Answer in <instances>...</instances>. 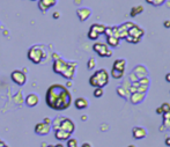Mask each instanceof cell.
Returning <instances> with one entry per match:
<instances>
[{
    "instance_id": "37",
    "label": "cell",
    "mask_w": 170,
    "mask_h": 147,
    "mask_svg": "<svg viewBox=\"0 0 170 147\" xmlns=\"http://www.w3.org/2000/svg\"><path fill=\"white\" fill-rule=\"evenodd\" d=\"M5 145H6V144H5L3 141H1V140H0V147H3Z\"/></svg>"
},
{
    "instance_id": "28",
    "label": "cell",
    "mask_w": 170,
    "mask_h": 147,
    "mask_svg": "<svg viewBox=\"0 0 170 147\" xmlns=\"http://www.w3.org/2000/svg\"><path fill=\"white\" fill-rule=\"evenodd\" d=\"M160 108L162 109L163 114H166V112H169V111H170V104H169V103H163V104H162V107H160Z\"/></svg>"
},
{
    "instance_id": "26",
    "label": "cell",
    "mask_w": 170,
    "mask_h": 147,
    "mask_svg": "<svg viewBox=\"0 0 170 147\" xmlns=\"http://www.w3.org/2000/svg\"><path fill=\"white\" fill-rule=\"evenodd\" d=\"M67 147H79L78 146V140L74 138H70L67 140Z\"/></svg>"
},
{
    "instance_id": "18",
    "label": "cell",
    "mask_w": 170,
    "mask_h": 147,
    "mask_svg": "<svg viewBox=\"0 0 170 147\" xmlns=\"http://www.w3.org/2000/svg\"><path fill=\"white\" fill-rule=\"evenodd\" d=\"M105 28H106V27H105L104 24H101V23H94V24H91L90 30H93V31L97 32L98 35H102V34H104Z\"/></svg>"
},
{
    "instance_id": "3",
    "label": "cell",
    "mask_w": 170,
    "mask_h": 147,
    "mask_svg": "<svg viewBox=\"0 0 170 147\" xmlns=\"http://www.w3.org/2000/svg\"><path fill=\"white\" fill-rule=\"evenodd\" d=\"M109 84V74L105 68H101L89 78V85L95 88H103Z\"/></svg>"
},
{
    "instance_id": "9",
    "label": "cell",
    "mask_w": 170,
    "mask_h": 147,
    "mask_svg": "<svg viewBox=\"0 0 170 147\" xmlns=\"http://www.w3.org/2000/svg\"><path fill=\"white\" fill-rule=\"evenodd\" d=\"M144 34H145V30H144L142 28H140L139 26L134 24V26H133V27L129 30V35H127V36H130V37H133V38H135V39L141 41V37L144 36Z\"/></svg>"
},
{
    "instance_id": "13",
    "label": "cell",
    "mask_w": 170,
    "mask_h": 147,
    "mask_svg": "<svg viewBox=\"0 0 170 147\" xmlns=\"http://www.w3.org/2000/svg\"><path fill=\"white\" fill-rule=\"evenodd\" d=\"M90 14H91V10L89 8H87V7H82V8L77 9V15H78V17H79V20L81 22L86 21L90 16Z\"/></svg>"
},
{
    "instance_id": "25",
    "label": "cell",
    "mask_w": 170,
    "mask_h": 147,
    "mask_svg": "<svg viewBox=\"0 0 170 147\" xmlns=\"http://www.w3.org/2000/svg\"><path fill=\"white\" fill-rule=\"evenodd\" d=\"M95 66H96V60H95L94 58H89L88 64H87L88 70H94V68H95Z\"/></svg>"
},
{
    "instance_id": "8",
    "label": "cell",
    "mask_w": 170,
    "mask_h": 147,
    "mask_svg": "<svg viewBox=\"0 0 170 147\" xmlns=\"http://www.w3.org/2000/svg\"><path fill=\"white\" fill-rule=\"evenodd\" d=\"M50 131H51V126L43 123V122L37 123L35 125V133L38 135V136H46V135L50 133Z\"/></svg>"
},
{
    "instance_id": "31",
    "label": "cell",
    "mask_w": 170,
    "mask_h": 147,
    "mask_svg": "<svg viewBox=\"0 0 170 147\" xmlns=\"http://www.w3.org/2000/svg\"><path fill=\"white\" fill-rule=\"evenodd\" d=\"M163 26H164L166 28H170V21L169 20H166V21L163 22Z\"/></svg>"
},
{
    "instance_id": "21",
    "label": "cell",
    "mask_w": 170,
    "mask_h": 147,
    "mask_svg": "<svg viewBox=\"0 0 170 147\" xmlns=\"http://www.w3.org/2000/svg\"><path fill=\"white\" fill-rule=\"evenodd\" d=\"M64 117H65V116H58V117H56L55 121L51 123V124H52V129H53L55 131L59 130V128H60V123H62V121L64 119Z\"/></svg>"
},
{
    "instance_id": "39",
    "label": "cell",
    "mask_w": 170,
    "mask_h": 147,
    "mask_svg": "<svg viewBox=\"0 0 170 147\" xmlns=\"http://www.w3.org/2000/svg\"><path fill=\"white\" fill-rule=\"evenodd\" d=\"M81 119H82V121H86V119H87V116H82Z\"/></svg>"
},
{
    "instance_id": "12",
    "label": "cell",
    "mask_w": 170,
    "mask_h": 147,
    "mask_svg": "<svg viewBox=\"0 0 170 147\" xmlns=\"http://www.w3.org/2000/svg\"><path fill=\"white\" fill-rule=\"evenodd\" d=\"M132 136H133L134 139L140 140V139H144L147 136V131L142 126H134L133 130H132Z\"/></svg>"
},
{
    "instance_id": "7",
    "label": "cell",
    "mask_w": 170,
    "mask_h": 147,
    "mask_svg": "<svg viewBox=\"0 0 170 147\" xmlns=\"http://www.w3.org/2000/svg\"><path fill=\"white\" fill-rule=\"evenodd\" d=\"M59 130H63V131H65V132L72 135V133L75 131V124H74V122H73L72 119H70V118H67V117H64V119H63L62 123H60Z\"/></svg>"
},
{
    "instance_id": "41",
    "label": "cell",
    "mask_w": 170,
    "mask_h": 147,
    "mask_svg": "<svg viewBox=\"0 0 170 147\" xmlns=\"http://www.w3.org/2000/svg\"><path fill=\"white\" fill-rule=\"evenodd\" d=\"M48 147H55V145H48Z\"/></svg>"
},
{
    "instance_id": "16",
    "label": "cell",
    "mask_w": 170,
    "mask_h": 147,
    "mask_svg": "<svg viewBox=\"0 0 170 147\" xmlns=\"http://www.w3.org/2000/svg\"><path fill=\"white\" fill-rule=\"evenodd\" d=\"M112 68H113V70L122 71V72H125V68H126V60H125V59H116V60L113 61Z\"/></svg>"
},
{
    "instance_id": "1",
    "label": "cell",
    "mask_w": 170,
    "mask_h": 147,
    "mask_svg": "<svg viewBox=\"0 0 170 147\" xmlns=\"http://www.w3.org/2000/svg\"><path fill=\"white\" fill-rule=\"evenodd\" d=\"M45 103L52 110H66L72 103V95L65 86L51 85L45 94Z\"/></svg>"
},
{
    "instance_id": "19",
    "label": "cell",
    "mask_w": 170,
    "mask_h": 147,
    "mask_svg": "<svg viewBox=\"0 0 170 147\" xmlns=\"http://www.w3.org/2000/svg\"><path fill=\"white\" fill-rule=\"evenodd\" d=\"M106 43L109 46H112V48H116L119 45V38L115 37V36H109L106 37Z\"/></svg>"
},
{
    "instance_id": "14",
    "label": "cell",
    "mask_w": 170,
    "mask_h": 147,
    "mask_svg": "<svg viewBox=\"0 0 170 147\" xmlns=\"http://www.w3.org/2000/svg\"><path fill=\"white\" fill-rule=\"evenodd\" d=\"M145 96H146V93H132L130 100L133 104H139L142 102V100H145Z\"/></svg>"
},
{
    "instance_id": "30",
    "label": "cell",
    "mask_w": 170,
    "mask_h": 147,
    "mask_svg": "<svg viewBox=\"0 0 170 147\" xmlns=\"http://www.w3.org/2000/svg\"><path fill=\"white\" fill-rule=\"evenodd\" d=\"M43 123H45V124H48V125H50L51 123H52V121L49 118V117H45L44 118V121H43Z\"/></svg>"
},
{
    "instance_id": "29",
    "label": "cell",
    "mask_w": 170,
    "mask_h": 147,
    "mask_svg": "<svg viewBox=\"0 0 170 147\" xmlns=\"http://www.w3.org/2000/svg\"><path fill=\"white\" fill-rule=\"evenodd\" d=\"M127 42H130V43H133V44H138L140 41L139 39H135V38H133V37H130V36H127L126 38H125Z\"/></svg>"
},
{
    "instance_id": "2",
    "label": "cell",
    "mask_w": 170,
    "mask_h": 147,
    "mask_svg": "<svg viewBox=\"0 0 170 147\" xmlns=\"http://www.w3.org/2000/svg\"><path fill=\"white\" fill-rule=\"evenodd\" d=\"M53 72L57 73V74H60L62 77L71 80L73 79L74 77V73H75V68H77V63L75 61H65L64 59L62 58H58L53 61Z\"/></svg>"
},
{
    "instance_id": "42",
    "label": "cell",
    "mask_w": 170,
    "mask_h": 147,
    "mask_svg": "<svg viewBox=\"0 0 170 147\" xmlns=\"http://www.w3.org/2000/svg\"><path fill=\"white\" fill-rule=\"evenodd\" d=\"M129 147H135V146H134V145H130Z\"/></svg>"
},
{
    "instance_id": "15",
    "label": "cell",
    "mask_w": 170,
    "mask_h": 147,
    "mask_svg": "<svg viewBox=\"0 0 170 147\" xmlns=\"http://www.w3.org/2000/svg\"><path fill=\"white\" fill-rule=\"evenodd\" d=\"M74 106H75V108L78 110H84V109H86L89 106V102L87 101V99H85V97H78L75 100V102H74Z\"/></svg>"
},
{
    "instance_id": "35",
    "label": "cell",
    "mask_w": 170,
    "mask_h": 147,
    "mask_svg": "<svg viewBox=\"0 0 170 147\" xmlns=\"http://www.w3.org/2000/svg\"><path fill=\"white\" fill-rule=\"evenodd\" d=\"M81 147H91V145H90L89 143H84V144H82V146H81Z\"/></svg>"
},
{
    "instance_id": "11",
    "label": "cell",
    "mask_w": 170,
    "mask_h": 147,
    "mask_svg": "<svg viewBox=\"0 0 170 147\" xmlns=\"http://www.w3.org/2000/svg\"><path fill=\"white\" fill-rule=\"evenodd\" d=\"M24 101H26V104H27L29 108H34V107H36V106L39 103V97H38L37 94L31 93V94L27 95V97H26Z\"/></svg>"
},
{
    "instance_id": "23",
    "label": "cell",
    "mask_w": 170,
    "mask_h": 147,
    "mask_svg": "<svg viewBox=\"0 0 170 147\" xmlns=\"http://www.w3.org/2000/svg\"><path fill=\"white\" fill-rule=\"evenodd\" d=\"M149 5H153V6H155V7H159V6H161V5H163L167 0H146Z\"/></svg>"
},
{
    "instance_id": "44",
    "label": "cell",
    "mask_w": 170,
    "mask_h": 147,
    "mask_svg": "<svg viewBox=\"0 0 170 147\" xmlns=\"http://www.w3.org/2000/svg\"><path fill=\"white\" fill-rule=\"evenodd\" d=\"M31 1H37V0H31Z\"/></svg>"
},
{
    "instance_id": "32",
    "label": "cell",
    "mask_w": 170,
    "mask_h": 147,
    "mask_svg": "<svg viewBox=\"0 0 170 147\" xmlns=\"http://www.w3.org/2000/svg\"><path fill=\"white\" fill-rule=\"evenodd\" d=\"M164 144H166V146L170 147V137H167V138H166V140H164Z\"/></svg>"
},
{
    "instance_id": "22",
    "label": "cell",
    "mask_w": 170,
    "mask_h": 147,
    "mask_svg": "<svg viewBox=\"0 0 170 147\" xmlns=\"http://www.w3.org/2000/svg\"><path fill=\"white\" fill-rule=\"evenodd\" d=\"M111 75H112V78H115V79H120V78L124 75V72L118 71V70H113V68H112V71H111Z\"/></svg>"
},
{
    "instance_id": "24",
    "label": "cell",
    "mask_w": 170,
    "mask_h": 147,
    "mask_svg": "<svg viewBox=\"0 0 170 147\" xmlns=\"http://www.w3.org/2000/svg\"><path fill=\"white\" fill-rule=\"evenodd\" d=\"M98 37H100V35H98L97 32H95V31H93V30L89 29V31H88V38H89V39L95 41V39H97Z\"/></svg>"
},
{
    "instance_id": "17",
    "label": "cell",
    "mask_w": 170,
    "mask_h": 147,
    "mask_svg": "<svg viewBox=\"0 0 170 147\" xmlns=\"http://www.w3.org/2000/svg\"><path fill=\"white\" fill-rule=\"evenodd\" d=\"M55 137H56V139H58L60 141H64V140H68L71 135L63 131V130H57V131H55Z\"/></svg>"
},
{
    "instance_id": "20",
    "label": "cell",
    "mask_w": 170,
    "mask_h": 147,
    "mask_svg": "<svg viewBox=\"0 0 170 147\" xmlns=\"http://www.w3.org/2000/svg\"><path fill=\"white\" fill-rule=\"evenodd\" d=\"M142 12H144V7H142L141 5H139V6H137V7H132V9H131V12H130V15H131L132 17H135L137 15L141 14Z\"/></svg>"
},
{
    "instance_id": "36",
    "label": "cell",
    "mask_w": 170,
    "mask_h": 147,
    "mask_svg": "<svg viewBox=\"0 0 170 147\" xmlns=\"http://www.w3.org/2000/svg\"><path fill=\"white\" fill-rule=\"evenodd\" d=\"M156 112H158V114H162V115H163V111H162V109H161V108H158Z\"/></svg>"
},
{
    "instance_id": "43",
    "label": "cell",
    "mask_w": 170,
    "mask_h": 147,
    "mask_svg": "<svg viewBox=\"0 0 170 147\" xmlns=\"http://www.w3.org/2000/svg\"><path fill=\"white\" fill-rule=\"evenodd\" d=\"M3 147H8V146H7V145H5V146H3Z\"/></svg>"
},
{
    "instance_id": "27",
    "label": "cell",
    "mask_w": 170,
    "mask_h": 147,
    "mask_svg": "<svg viewBox=\"0 0 170 147\" xmlns=\"http://www.w3.org/2000/svg\"><path fill=\"white\" fill-rule=\"evenodd\" d=\"M103 94H104L103 88H95V90H94V96L95 97H102Z\"/></svg>"
},
{
    "instance_id": "5",
    "label": "cell",
    "mask_w": 170,
    "mask_h": 147,
    "mask_svg": "<svg viewBox=\"0 0 170 147\" xmlns=\"http://www.w3.org/2000/svg\"><path fill=\"white\" fill-rule=\"evenodd\" d=\"M93 50L100 57H111L112 56V51L109 49L108 44H104V43H95L93 45Z\"/></svg>"
},
{
    "instance_id": "40",
    "label": "cell",
    "mask_w": 170,
    "mask_h": 147,
    "mask_svg": "<svg viewBox=\"0 0 170 147\" xmlns=\"http://www.w3.org/2000/svg\"><path fill=\"white\" fill-rule=\"evenodd\" d=\"M75 2H77V3H79V2H81V0H77Z\"/></svg>"
},
{
    "instance_id": "10",
    "label": "cell",
    "mask_w": 170,
    "mask_h": 147,
    "mask_svg": "<svg viewBox=\"0 0 170 147\" xmlns=\"http://www.w3.org/2000/svg\"><path fill=\"white\" fill-rule=\"evenodd\" d=\"M57 3V0H38V8L41 12L45 13L49 8L53 7Z\"/></svg>"
},
{
    "instance_id": "38",
    "label": "cell",
    "mask_w": 170,
    "mask_h": 147,
    "mask_svg": "<svg viewBox=\"0 0 170 147\" xmlns=\"http://www.w3.org/2000/svg\"><path fill=\"white\" fill-rule=\"evenodd\" d=\"M55 147H64L63 144H57V145H55Z\"/></svg>"
},
{
    "instance_id": "34",
    "label": "cell",
    "mask_w": 170,
    "mask_h": 147,
    "mask_svg": "<svg viewBox=\"0 0 170 147\" xmlns=\"http://www.w3.org/2000/svg\"><path fill=\"white\" fill-rule=\"evenodd\" d=\"M166 81H167V82H170V72L166 74Z\"/></svg>"
},
{
    "instance_id": "6",
    "label": "cell",
    "mask_w": 170,
    "mask_h": 147,
    "mask_svg": "<svg viewBox=\"0 0 170 147\" xmlns=\"http://www.w3.org/2000/svg\"><path fill=\"white\" fill-rule=\"evenodd\" d=\"M10 79L13 80L14 84H16L17 86H23L27 82V75L24 74V72L20 71V70H15L10 73Z\"/></svg>"
},
{
    "instance_id": "4",
    "label": "cell",
    "mask_w": 170,
    "mask_h": 147,
    "mask_svg": "<svg viewBox=\"0 0 170 147\" xmlns=\"http://www.w3.org/2000/svg\"><path fill=\"white\" fill-rule=\"evenodd\" d=\"M45 57L43 45H32L28 50V59L34 64H41Z\"/></svg>"
},
{
    "instance_id": "33",
    "label": "cell",
    "mask_w": 170,
    "mask_h": 147,
    "mask_svg": "<svg viewBox=\"0 0 170 147\" xmlns=\"http://www.w3.org/2000/svg\"><path fill=\"white\" fill-rule=\"evenodd\" d=\"M59 15H60L59 12H55L53 13V19H59Z\"/></svg>"
}]
</instances>
